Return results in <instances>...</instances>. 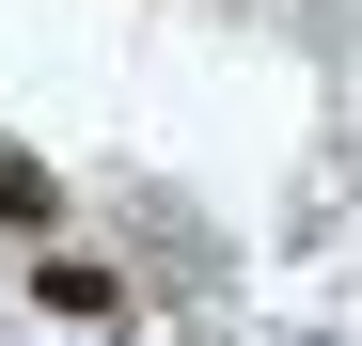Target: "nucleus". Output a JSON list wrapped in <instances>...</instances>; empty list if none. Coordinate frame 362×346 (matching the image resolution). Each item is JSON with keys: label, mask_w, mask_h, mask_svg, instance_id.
Here are the masks:
<instances>
[{"label": "nucleus", "mask_w": 362, "mask_h": 346, "mask_svg": "<svg viewBox=\"0 0 362 346\" xmlns=\"http://www.w3.org/2000/svg\"><path fill=\"white\" fill-rule=\"evenodd\" d=\"M32 299L64 315V330H127V283H110L95 252H47V268H32Z\"/></svg>", "instance_id": "obj_1"}, {"label": "nucleus", "mask_w": 362, "mask_h": 346, "mask_svg": "<svg viewBox=\"0 0 362 346\" xmlns=\"http://www.w3.org/2000/svg\"><path fill=\"white\" fill-rule=\"evenodd\" d=\"M64 220V189H47V157L32 142H0V237H47Z\"/></svg>", "instance_id": "obj_2"}]
</instances>
